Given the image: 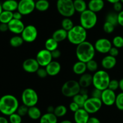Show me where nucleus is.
I'll use <instances>...</instances> for the list:
<instances>
[{
  "label": "nucleus",
  "mask_w": 123,
  "mask_h": 123,
  "mask_svg": "<svg viewBox=\"0 0 123 123\" xmlns=\"http://www.w3.org/2000/svg\"><path fill=\"white\" fill-rule=\"evenodd\" d=\"M19 106V101L14 95L7 94L0 98V112L4 116L16 112Z\"/></svg>",
  "instance_id": "nucleus-1"
},
{
  "label": "nucleus",
  "mask_w": 123,
  "mask_h": 123,
  "mask_svg": "<svg viewBox=\"0 0 123 123\" xmlns=\"http://www.w3.org/2000/svg\"><path fill=\"white\" fill-rule=\"evenodd\" d=\"M96 51L94 45L86 41L77 45L76 55L79 61L87 63L90 60L94 59Z\"/></svg>",
  "instance_id": "nucleus-2"
},
{
  "label": "nucleus",
  "mask_w": 123,
  "mask_h": 123,
  "mask_svg": "<svg viewBox=\"0 0 123 123\" xmlns=\"http://www.w3.org/2000/svg\"><path fill=\"white\" fill-rule=\"evenodd\" d=\"M87 37V30L80 25H74L68 31L67 39L68 42L74 45H78L85 42Z\"/></svg>",
  "instance_id": "nucleus-3"
},
{
  "label": "nucleus",
  "mask_w": 123,
  "mask_h": 123,
  "mask_svg": "<svg viewBox=\"0 0 123 123\" xmlns=\"http://www.w3.org/2000/svg\"><path fill=\"white\" fill-rule=\"evenodd\" d=\"M111 77L109 73L105 70H97L92 75V86L94 88L100 90L108 88Z\"/></svg>",
  "instance_id": "nucleus-4"
},
{
  "label": "nucleus",
  "mask_w": 123,
  "mask_h": 123,
  "mask_svg": "<svg viewBox=\"0 0 123 123\" xmlns=\"http://www.w3.org/2000/svg\"><path fill=\"white\" fill-rule=\"evenodd\" d=\"M97 20L98 18L96 13L89 9H86L80 14V25L86 30L93 28L97 24Z\"/></svg>",
  "instance_id": "nucleus-5"
},
{
  "label": "nucleus",
  "mask_w": 123,
  "mask_h": 123,
  "mask_svg": "<svg viewBox=\"0 0 123 123\" xmlns=\"http://www.w3.org/2000/svg\"><path fill=\"white\" fill-rule=\"evenodd\" d=\"M56 9L64 18H71L75 13L73 0H57Z\"/></svg>",
  "instance_id": "nucleus-6"
},
{
  "label": "nucleus",
  "mask_w": 123,
  "mask_h": 123,
  "mask_svg": "<svg viewBox=\"0 0 123 123\" xmlns=\"http://www.w3.org/2000/svg\"><path fill=\"white\" fill-rule=\"evenodd\" d=\"M81 87L79 82L75 80H70L62 84L61 87V93L67 98H73L80 92Z\"/></svg>",
  "instance_id": "nucleus-7"
},
{
  "label": "nucleus",
  "mask_w": 123,
  "mask_h": 123,
  "mask_svg": "<svg viewBox=\"0 0 123 123\" xmlns=\"http://www.w3.org/2000/svg\"><path fill=\"white\" fill-rule=\"evenodd\" d=\"M23 104L30 107L37 105L38 101V95L37 92L32 88H26L23 90L21 95Z\"/></svg>",
  "instance_id": "nucleus-8"
},
{
  "label": "nucleus",
  "mask_w": 123,
  "mask_h": 123,
  "mask_svg": "<svg viewBox=\"0 0 123 123\" xmlns=\"http://www.w3.org/2000/svg\"><path fill=\"white\" fill-rule=\"evenodd\" d=\"M102 105L103 102L100 98L91 96L86 100L83 108L90 114H94L100 110Z\"/></svg>",
  "instance_id": "nucleus-9"
},
{
  "label": "nucleus",
  "mask_w": 123,
  "mask_h": 123,
  "mask_svg": "<svg viewBox=\"0 0 123 123\" xmlns=\"http://www.w3.org/2000/svg\"><path fill=\"white\" fill-rule=\"evenodd\" d=\"M20 36L24 39V42L27 43H32L37 39L38 36V30L34 25H26L23 30Z\"/></svg>",
  "instance_id": "nucleus-10"
},
{
  "label": "nucleus",
  "mask_w": 123,
  "mask_h": 123,
  "mask_svg": "<svg viewBox=\"0 0 123 123\" xmlns=\"http://www.w3.org/2000/svg\"><path fill=\"white\" fill-rule=\"evenodd\" d=\"M36 9L34 0H20L18 2V11L23 16L30 14Z\"/></svg>",
  "instance_id": "nucleus-11"
},
{
  "label": "nucleus",
  "mask_w": 123,
  "mask_h": 123,
  "mask_svg": "<svg viewBox=\"0 0 123 123\" xmlns=\"http://www.w3.org/2000/svg\"><path fill=\"white\" fill-rule=\"evenodd\" d=\"M94 46L97 52L101 54H107L109 53L111 48L112 47V43L108 39L102 37L98 39L95 42Z\"/></svg>",
  "instance_id": "nucleus-12"
},
{
  "label": "nucleus",
  "mask_w": 123,
  "mask_h": 123,
  "mask_svg": "<svg viewBox=\"0 0 123 123\" xmlns=\"http://www.w3.org/2000/svg\"><path fill=\"white\" fill-rule=\"evenodd\" d=\"M36 59L40 67L45 68L48 64L52 61L53 58L52 56L51 52L44 48L40 50L37 53Z\"/></svg>",
  "instance_id": "nucleus-13"
},
{
  "label": "nucleus",
  "mask_w": 123,
  "mask_h": 123,
  "mask_svg": "<svg viewBox=\"0 0 123 123\" xmlns=\"http://www.w3.org/2000/svg\"><path fill=\"white\" fill-rule=\"evenodd\" d=\"M116 97L117 94H115V91L107 88L102 90L100 99L103 104L106 106H112L115 104Z\"/></svg>",
  "instance_id": "nucleus-14"
},
{
  "label": "nucleus",
  "mask_w": 123,
  "mask_h": 123,
  "mask_svg": "<svg viewBox=\"0 0 123 123\" xmlns=\"http://www.w3.org/2000/svg\"><path fill=\"white\" fill-rule=\"evenodd\" d=\"M40 67L37 60L33 58H29L24 61L22 68L28 73H36L37 70Z\"/></svg>",
  "instance_id": "nucleus-15"
},
{
  "label": "nucleus",
  "mask_w": 123,
  "mask_h": 123,
  "mask_svg": "<svg viewBox=\"0 0 123 123\" xmlns=\"http://www.w3.org/2000/svg\"><path fill=\"white\" fill-rule=\"evenodd\" d=\"M8 30L15 35L21 34L25 26L21 20L13 19L8 24Z\"/></svg>",
  "instance_id": "nucleus-16"
},
{
  "label": "nucleus",
  "mask_w": 123,
  "mask_h": 123,
  "mask_svg": "<svg viewBox=\"0 0 123 123\" xmlns=\"http://www.w3.org/2000/svg\"><path fill=\"white\" fill-rule=\"evenodd\" d=\"M90 113L86 112L83 107L74 113L73 119L75 123H87L90 118Z\"/></svg>",
  "instance_id": "nucleus-17"
},
{
  "label": "nucleus",
  "mask_w": 123,
  "mask_h": 123,
  "mask_svg": "<svg viewBox=\"0 0 123 123\" xmlns=\"http://www.w3.org/2000/svg\"><path fill=\"white\" fill-rule=\"evenodd\" d=\"M47 73L49 76H55L58 74L61 69V64L57 61L52 60L45 67Z\"/></svg>",
  "instance_id": "nucleus-18"
},
{
  "label": "nucleus",
  "mask_w": 123,
  "mask_h": 123,
  "mask_svg": "<svg viewBox=\"0 0 123 123\" xmlns=\"http://www.w3.org/2000/svg\"><path fill=\"white\" fill-rule=\"evenodd\" d=\"M117 62V61L116 57L110 55L109 54V55H106L102 59V62H101V65L105 69L109 70L115 67Z\"/></svg>",
  "instance_id": "nucleus-19"
},
{
  "label": "nucleus",
  "mask_w": 123,
  "mask_h": 123,
  "mask_svg": "<svg viewBox=\"0 0 123 123\" xmlns=\"http://www.w3.org/2000/svg\"><path fill=\"white\" fill-rule=\"evenodd\" d=\"M104 7V0H90L88 3V9L96 13L102 11Z\"/></svg>",
  "instance_id": "nucleus-20"
},
{
  "label": "nucleus",
  "mask_w": 123,
  "mask_h": 123,
  "mask_svg": "<svg viewBox=\"0 0 123 123\" xmlns=\"http://www.w3.org/2000/svg\"><path fill=\"white\" fill-rule=\"evenodd\" d=\"M78 82L82 88H88L92 84V75L85 72L80 76Z\"/></svg>",
  "instance_id": "nucleus-21"
},
{
  "label": "nucleus",
  "mask_w": 123,
  "mask_h": 123,
  "mask_svg": "<svg viewBox=\"0 0 123 123\" xmlns=\"http://www.w3.org/2000/svg\"><path fill=\"white\" fill-rule=\"evenodd\" d=\"M3 10L14 12L18 10V2L16 0H6L2 3Z\"/></svg>",
  "instance_id": "nucleus-22"
},
{
  "label": "nucleus",
  "mask_w": 123,
  "mask_h": 123,
  "mask_svg": "<svg viewBox=\"0 0 123 123\" xmlns=\"http://www.w3.org/2000/svg\"><path fill=\"white\" fill-rule=\"evenodd\" d=\"M87 71L86 63L78 60L73 66V71L75 74L81 75L86 72Z\"/></svg>",
  "instance_id": "nucleus-23"
},
{
  "label": "nucleus",
  "mask_w": 123,
  "mask_h": 123,
  "mask_svg": "<svg viewBox=\"0 0 123 123\" xmlns=\"http://www.w3.org/2000/svg\"><path fill=\"white\" fill-rule=\"evenodd\" d=\"M40 123H58V117L54 113L46 112L42 115L39 119Z\"/></svg>",
  "instance_id": "nucleus-24"
},
{
  "label": "nucleus",
  "mask_w": 123,
  "mask_h": 123,
  "mask_svg": "<svg viewBox=\"0 0 123 123\" xmlns=\"http://www.w3.org/2000/svg\"><path fill=\"white\" fill-rule=\"evenodd\" d=\"M67 34H68V31L61 28L55 30L53 33L52 37L59 43L67 39Z\"/></svg>",
  "instance_id": "nucleus-25"
},
{
  "label": "nucleus",
  "mask_w": 123,
  "mask_h": 123,
  "mask_svg": "<svg viewBox=\"0 0 123 123\" xmlns=\"http://www.w3.org/2000/svg\"><path fill=\"white\" fill-rule=\"evenodd\" d=\"M27 115L28 116L30 119H32V120H37V119H40L42 114L40 109L36 106H35L29 107Z\"/></svg>",
  "instance_id": "nucleus-26"
},
{
  "label": "nucleus",
  "mask_w": 123,
  "mask_h": 123,
  "mask_svg": "<svg viewBox=\"0 0 123 123\" xmlns=\"http://www.w3.org/2000/svg\"><path fill=\"white\" fill-rule=\"evenodd\" d=\"M73 4L76 12L80 14L88 9V4L85 0H73Z\"/></svg>",
  "instance_id": "nucleus-27"
},
{
  "label": "nucleus",
  "mask_w": 123,
  "mask_h": 123,
  "mask_svg": "<svg viewBox=\"0 0 123 123\" xmlns=\"http://www.w3.org/2000/svg\"><path fill=\"white\" fill-rule=\"evenodd\" d=\"M44 47H45V49H46L47 50L52 52L53 51L55 50V49H58V42L56 41H55L52 37H50V38H48L45 41Z\"/></svg>",
  "instance_id": "nucleus-28"
},
{
  "label": "nucleus",
  "mask_w": 123,
  "mask_h": 123,
  "mask_svg": "<svg viewBox=\"0 0 123 123\" xmlns=\"http://www.w3.org/2000/svg\"><path fill=\"white\" fill-rule=\"evenodd\" d=\"M50 4L48 0H37L36 2V9L39 12H43L48 10Z\"/></svg>",
  "instance_id": "nucleus-29"
},
{
  "label": "nucleus",
  "mask_w": 123,
  "mask_h": 123,
  "mask_svg": "<svg viewBox=\"0 0 123 123\" xmlns=\"http://www.w3.org/2000/svg\"><path fill=\"white\" fill-rule=\"evenodd\" d=\"M13 12L2 10L0 14V23L8 24L13 19Z\"/></svg>",
  "instance_id": "nucleus-30"
},
{
  "label": "nucleus",
  "mask_w": 123,
  "mask_h": 123,
  "mask_svg": "<svg viewBox=\"0 0 123 123\" xmlns=\"http://www.w3.org/2000/svg\"><path fill=\"white\" fill-rule=\"evenodd\" d=\"M24 41L20 35H14L10 39V45L13 48H18L20 47L24 43Z\"/></svg>",
  "instance_id": "nucleus-31"
},
{
  "label": "nucleus",
  "mask_w": 123,
  "mask_h": 123,
  "mask_svg": "<svg viewBox=\"0 0 123 123\" xmlns=\"http://www.w3.org/2000/svg\"><path fill=\"white\" fill-rule=\"evenodd\" d=\"M88 98V95H82V94L79 93L74 96H73V101L78 104L80 106V107H83L84 103Z\"/></svg>",
  "instance_id": "nucleus-32"
},
{
  "label": "nucleus",
  "mask_w": 123,
  "mask_h": 123,
  "mask_svg": "<svg viewBox=\"0 0 123 123\" xmlns=\"http://www.w3.org/2000/svg\"><path fill=\"white\" fill-rule=\"evenodd\" d=\"M67 108L64 105H58L55 107L54 113L58 117V118H61L63 117L67 114Z\"/></svg>",
  "instance_id": "nucleus-33"
},
{
  "label": "nucleus",
  "mask_w": 123,
  "mask_h": 123,
  "mask_svg": "<svg viewBox=\"0 0 123 123\" xmlns=\"http://www.w3.org/2000/svg\"><path fill=\"white\" fill-rule=\"evenodd\" d=\"M74 26L73 20L70 18H64L61 21V27L67 31L70 30Z\"/></svg>",
  "instance_id": "nucleus-34"
},
{
  "label": "nucleus",
  "mask_w": 123,
  "mask_h": 123,
  "mask_svg": "<svg viewBox=\"0 0 123 123\" xmlns=\"http://www.w3.org/2000/svg\"><path fill=\"white\" fill-rule=\"evenodd\" d=\"M105 21L109 22L116 26L118 25V13L115 12H109L106 16Z\"/></svg>",
  "instance_id": "nucleus-35"
},
{
  "label": "nucleus",
  "mask_w": 123,
  "mask_h": 123,
  "mask_svg": "<svg viewBox=\"0 0 123 123\" xmlns=\"http://www.w3.org/2000/svg\"><path fill=\"white\" fill-rule=\"evenodd\" d=\"M86 68H87V71H88L90 72H94V73L96 71L98 70V65L97 63V61L94 59L90 60L86 63Z\"/></svg>",
  "instance_id": "nucleus-36"
},
{
  "label": "nucleus",
  "mask_w": 123,
  "mask_h": 123,
  "mask_svg": "<svg viewBox=\"0 0 123 123\" xmlns=\"http://www.w3.org/2000/svg\"><path fill=\"white\" fill-rule=\"evenodd\" d=\"M112 43L113 47H115L116 48L120 49V48H123V36H120L117 35L115 36L113 38L112 41Z\"/></svg>",
  "instance_id": "nucleus-37"
},
{
  "label": "nucleus",
  "mask_w": 123,
  "mask_h": 123,
  "mask_svg": "<svg viewBox=\"0 0 123 123\" xmlns=\"http://www.w3.org/2000/svg\"><path fill=\"white\" fill-rule=\"evenodd\" d=\"M115 105L118 109L123 111V92H121L117 95Z\"/></svg>",
  "instance_id": "nucleus-38"
},
{
  "label": "nucleus",
  "mask_w": 123,
  "mask_h": 123,
  "mask_svg": "<svg viewBox=\"0 0 123 123\" xmlns=\"http://www.w3.org/2000/svg\"><path fill=\"white\" fill-rule=\"evenodd\" d=\"M8 121L10 123H22V118L17 112L8 116Z\"/></svg>",
  "instance_id": "nucleus-39"
},
{
  "label": "nucleus",
  "mask_w": 123,
  "mask_h": 123,
  "mask_svg": "<svg viewBox=\"0 0 123 123\" xmlns=\"http://www.w3.org/2000/svg\"><path fill=\"white\" fill-rule=\"evenodd\" d=\"M115 26L113 25L111 23L109 22L105 21L103 24V30L107 34H111L115 30Z\"/></svg>",
  "instance_id": "nucleus-40"
},
{
  "label": "nucleus",
  "mask_w": 123,
  "mask_h": 123,
  "mask_svg": "<svg viewBox=\"0 0 123 123\" xmlns=\"http://www.w3.org/2000/svg\"><path fill=\"white\" fill-rule=\"evenodd\" d=\"M28 107L24 104L19 105V107H18V110H17V113L21 116L22 117L28 114Z\"/></svg>",
  "instance_id": "nucleus-41"
},
{
  "label": "nucleus",
  "mask_w": 123,
  "mask_h": 123,
  "mask_svg": "<svg viewBox=\"0 0 123 123\" xmlns=\"http://www.w3.org/2000/svg\"><path fill=\"white\" fill-rule=\"evenodd\" d=\"M108 88L114 91L117 90L119 88V81L116 79L111 80L109 86H108Z\"/></svg>",
  "instance_id": "nucleus-42"
},
{
  "label": "nucleus",
  "mask_w": 123,
  "mask_h": 123,
  "mask_svg": "<svg viewBox=\"0 0 123 123\" xmlns=\"http://www.w3.org/2000/svg\"><path fill=\"white\" fill-rule=\"evenodd\" d=\"M36 74L38 75V77L41 78H46L48 75L46 69L44 67H40L39 69L36 72Z\"/></svg>",
  "instance_id": "nucleus-43"
},
{
  "label": "nucleus",
  "mask_w": 123,
  "mask_h": 123,
  "mask_svg": "<svg viewBox=\"0 0 123 123\" xmlns=\"http://www.w3.org/2000/svg\"><path fill=\"white\" fill-rule=\"evenodd\" d=\"M80 108V106H79L78 104L76 103L75 102H74L73 101H72V102H71L69 104L70 110L71 112H73V113L76 112V111L78 110H79Z\"/></svg>",
  "instance_id": "nucleus-44"
},
{
  "label": "nucleus",
  "mask_w": 123,
  "mask_h": 123,
  "mask_svg": "<svg viewBox=\"0 0 123 123\" xmlns=\"http://www.w3.org/2000/svg\"><path fill=\"white\" fill-rule=\"evenodd\" d=\"M113 8H114V11L115 12L119 13L123 10V3L121 1L116 2V3L113 4Z\"/></svg>",
  "instance_id": "nucleus-45"
},
{
  "label": "nucleus",
  "mask_w": 123,
  "mask_h": 123,
  "mask_svg": "<svg viewBox=\"0 0 123 123\" xmlns=\"http://www.w3.org/2000/svg\"><path fill=\"white\" fill-rule=\"evenodd\" d=\"M102 90H99V89H96V88H94L92 92H91V96H92V97L100 98L101 95H102Z\"/></svg>",
  "instance_id": "nucleus-46"
},
{
  "label": "nucleus",
  "mask_w": 123,
  "mask_h": 123,
  "mask_svg": "<svg viewBox=\"0 0 123 123\" xmlns=\"http://www.w3.org/2000/svg\"><path fill=\"white\" fill-rule=\"evenodd\" d=\"M119 53H120V52H119L118 48H116V47H113L112 46V47L111 48L110 51H109V54L110 55H112V56L116 57H117Z\"/></svg>",
  "instance_id": "nucleus-47"
},
{
  "label": "nucleus",
  "mask_w": 123,
  "mask_h": 123,
  "mask_svg": "<svg viewBox=\"0 0 123 123\" xmlns=\"http://www.w3.org/2000/svg\"><path fill=\"white\" fill-rule=\"evenodd\" d=\"M51 54H52V56L53 59H57L61 57V52L60 49H55V50L52 51Z\"/></svg>",
  "instance_id": "nucleus-48"
},
{
  "label": "nucleus",
  "mask_w": 123,
  "mask_h": 123,
  "mask_svg": "<svg viewBox=\"0 0 123 123\" xmlns=\"http://www.w3.org/2000/svg\"><path fill=\"white\" fill-rule=\"evenodd\" d=\"M118 24L123 27V10L118 13Z\"/></svg>",
  "instance_id": "nucleus-49"
},
{
  "label": "nucleus",
  "mask_w": 123,
  "mask_h": 123,
  "mask_svg": "<svg viewBox=\"0 0 123 123\" xmlns=\"http://www.w3.org/2000/svg\"><path fill=\"white\" fill-rule=\"evenodd\" d=\"M13 19H18V20H21L23 16L22 14L20 12H18V10L13 12Z\"/></svg>",
  "instance_id": "nucleus-50"
},
{
  "label": "nucleus",
  "mask_w": 123,
  "mask_h": 123,
  "mask_svg": "<svg viewBox=\"0 0 123 123\" xmlns=\"http://www.w3.org/2000/svg\"><path fill=\"white\" fill-rule=\"evenodd\" d=\"M8 30V27L7 24L0 23V31L2 33L6 32Z\"/></svg>",
  "instance_id": "nucleus-51"
},
{
  "label": "nucleus",
  "mask_w": 123,
  "mask_h": 123,
  "mask_svg": "<svg viewBox=\"0 0 123 123\" xmlns=\"http://www.w3.org/2000/svg\"><path fill=\"white\" fill-rule=\"evenodd\" d=\"M87 123H101L100 121L96 116H91L89 118Z\"/></svg>",
  "instance_id": "nucleus-52"
},
{
  "label": "nucleus",
  "mask_w": 123,
  "mask_h": 123,
  "mask_svg": "<svg viewBox=\"0 0 123 123\" xmlns=\"http://www.w3.org/2000/svg\"><path fill=\"white\" fill-rule=\"evenodd\" d=\"M0 123H10L9 121L4 116H0Z\"/></svg>",
  "instance_id": "nucleus-53"
},
{
  "label": "nucleus",
  "mask_w": 123,
  "mask_h": 123,
  "mask_svg": "<svg viewBox=\"0 0 123 123\" xmlns=\"http://www.w3.org/2000/svg\"><path fill=\"white\" fill-rule=\"evenodd\" d=\"M80 94L82 95H88V91L87 90V88H82L80 90Z\"/></svg>",
  "instance_id": "nucleus-54"
},
{
  "label": "nucleus",
  "mask_w": 123,
  "mask_h": 123,
  "mask_svg": "<svg viewBox=\"0 0 123 123\" xmlns=\"http://www.w3.org/2000/svg\"><path fill=\"white\" fill-rule=\"evenodd\" d=\"M54 110H55V107L54 106H49L47 108V112H48V113H54Z\"/></svg>",
  "instance_id": "nucleus-55"
},
{
  "label": "nucleus",
  "mask_w": 123,
  "mask_h": 123,
  "mask_svg": "<svg viewBox=\"0 0 123 123\" xmlns=\"http://www.w3.org/2000/svg\"><path fill=\"white\" fill-rule=\"evenodd\" d=\"M119 89L121 90V92H123V78H121L119 81Z\"/></svg>",
  "instance_id": "nucleus-56"
},
{
  "label": "nucleus",
  "mask_w": 123,
  "mask_h": 123,
  "mask_svg": "<svg viewBox=\"0 0 123 123\" xmlns=\"http://www.w3.org/2000/svg\"><path fill=\"white\" fill-rule=\"evenodd\" d=\"M106 1H108V2H109V3L114 4L116 3V2L120 1V0H106Z\"/></svg>",
  "instance_id": "nucleus-57"
},
{
  "label": "nucleus",
  "mask_w": 123,
  "mask_h": 123,
  "mask_svg": "<svg viewBox=\"0 0 123 123\" xmlns=\"http://www.w3.org/2000/svg\"><path fill=\"white\" fill-rule=\"evenodd\" d=\"M73 123L70 120H68V119H64V120L61 121L60 123Z\"/></svg>",
  "instance_id": "nucleus-58"
},
{
  "label": "nucleus",
  "mask_w": 123,
  "mask_h": 123,
  "mask_svg": "<svg viewBox=\"0 0 123 123\" xmlns=\"http://www.w3.org/2000/svg\"><path fill=\"white\" fill-rule=\"evenodd\" d=\"M2 10H2V4H1V2H0V14H1V12H2Z\"/></svg>",
  "instance_id": "nucleus-59"
},
{
  "label": "nucleus",
  "mask_w": 123,
  "mask_h": 123,
  "mask_svg": "<svg viewBox=\"0 0 123 123\" xmlns=\"http://www.w3.org/2000/svg\"><path fill=\"white\" fill-rule=\"evenodd\" d=\"M120 1H121V2L123 4V0H120Z\"/></svg>",
  "instance_id": "nucleus-60"
},
{
  "label": "nucleus",
  "mask_w": 123,
  "mask_h": 123,
  "mask_svg": "<svg viewBox=\"0 0 123 123\" xmlns=\"http://www.w3.org/2000/svg\"><path fill=\"white\" fill-rule=\"evenodd\" d=\"M122 36H123V35H122Z\"/></svg>",
  "instance_id": "nucleus-61"
},
{
  "label": "nucleus",
  "mask_w": 123,
  "mask_h": 123,
  "mask_svg": "<svg viewBox=\"0 0 123 123\" xmlns=\"http://www.w3.org/2000/svg\"><path fill=\"white\" fill-rule=\"evenodd\" d=\"M56 1H57V0H56Z\"/></svg>",
  "instance_id": "nucleus-62"
},
{
  "label": "nucleus",
  "mask_w": 123,
  "mask_h": 123,
  "mask_svg": "<svg viewBox=\"0 0 123 123\" xmlns=\"http://www.w3.org/2000/svg\"><path fill=\"white\" fill-rule=\"evenodd\" d=\"M0 98H1V97H0Z\"/></svg>",
  "instance_id": "nucleus-63"
}]
</instances>
